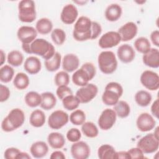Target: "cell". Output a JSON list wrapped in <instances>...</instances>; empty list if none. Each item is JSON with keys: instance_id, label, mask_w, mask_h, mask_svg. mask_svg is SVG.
Instances as JSON below:
<instances>
[{"instance_id": "ab89813d", "label": "cell", "mask_w": 159, "mask_h": 159, "mask_svg": "<svg viewBox=\"0 0 159 159\" xmlns=\"http://www.w3.org/2000/svg\"><path fill=\"white\" fill-rule=\"evenodd\" d=\"M86 120V115L84 112L80 110L77 109L73 111L70 116V122L75 125H82Z\"/></svg>"}, {"instance_id": "603a6c76", "label": "cell", "mask_w": 159, "mask_h": 159, "mask_svg": "<svg viewBox=\"0 0 159 159\" xmlns=\"http://www.w3.org/2000/svg\"><path fill=\"white\" fill-rule=\"evenodd\" d=\"M30 152L34 158H43L47 154L48 152V147L45 142L43 141H37L32 144L30 148Z\"/></svg>"}, {"instance_id": "277c9868", "label": "cell", "mask_w": 159, "mask_h": 159, "mask_svg": "<svg viewBox=\"0 0 159 159\" xmlns=\"http://www.w3.org/2000/svg\"><path fill=\"white\" fill-rule=\"evenodd\" d=\"M96 70L94 65L89 62L84 63L72 75L73 83L79 86H84L96 75Z\"/></svg>"}, {"instance_id": "e0dca14e", "label": "cell", "mask_w": 159, "mask_h": 159, "mask_svg": "<svg viewBox=\"0 0 159 159\" xmlns=\"http://www.w3.org/2000/svg\"><path fill=\"white\" fill-rule=\"evenodd\" d=\"M138 28L133 22H129L120 27L117 32L120 36L121 41L127 42L133 39L137 35Z\"/></svg>"}, {"instance_id": "d4e9b609", "label": "cell", "mask_w": 159, "mask_h": 159, "mask_svg": "<svg viewBox=\"0 0 159 159\" xmlns=\"http://www.w3.org/2000/svg\"><path fill=\"white\" fill-rule=\"evenodd\" d=\"M47 141L50 146L54 149L61 148L65 143L64 136L59 132H52L47 137Z\"/></svg>"}, {"instance_id": "836d02e7", "label": "cell", "mask_w": 159, "mask_h": 159, "mask_svg": "<svg viewBox=\"0 0 159 159\" xmlns=\"http://www.w3.org/2000/svg\"><path fill=\"white\" fill-rule=\"evenodd\" d=\"M25 102L30 107H35L40 105L42 102V96L37 92L30 91L25 96Z\"/></svg>"}, {"instance_id": "ba28073f", "label": "cell", "mask_w": 159, "mask_h": 159, "mask_svg": "<svg viewBox=\"0 0 159 159\" xmlns=\"http://www.w3.org/2000/svg\"><path fill=\"white\" fill-rule=\"evenodd\" d=\"M137 147L139 148L143 153L149 154L155 152L159 147V139L152 134H148L142 137L138 141Z\"/></svg>"}, {"instance_id": "3957f363", "label": "cell", "mask_w": 159, "mask_h": 159, "mask_svg": "<svg viewBox=\"0 0 159 159\" xmlns=\"http://www.w3.org/2000/svg\"><path fill=\"white\" fill-rule=\"evenodd\" d=\"M25 121V114L19 108L12 109L2 120L1 129L6 132H12L22 125Z\"/></svg>"}, {"instance_id": "db71d44e", "label": "cell", "mask_w": 159, "mask_h": 159, "mask_svg": "<svg viewBox=\"0 0 159 159\" xmlns=\"http://www.w3.org/2000/svg\"><path fill=\"white\" fill-rule=\"evenodd\" d=\"M30 158H31L30 156L27 153L20 152L18 154L16 159H30Z\"/></svg>"}, {"instance_id": "30bf717a", "label": "cell", "mask_w": 159, "mask_h": 159, "mask_svg": "<svg viewBox=\"0 0 159 159\" xmlns=\"http://www.w3.org/2000/svg\"><path fill=\"white\" fill-rule=\"evenodd\" d=\"M98 89L96 85L93 83H88L81 86L76 93V96L79 99L80 103L85 104L90 102L98 94Z\"/></svg>"}, {"instance_id": "8992f818", "label": "cell", "mask_w": 159, "mask_h": 159, "mask_svg": "<svg viewBox=\"0 0 159 159\" xmlns=\"http://www.w3.org/2000/svg\"><path fill=\"white\" fill-rule=\"evenodd\" d=\"M98 66L104 74L109 75L114 73L117 67V61L115 54L111 51L101 52L98 58Z\"/></svg>"}, {"instance_id": "9a60e30c", "label": "cell", "mask_w": 159, "mask_h": 159, "mask_svg": "<svg viewBox=\"0 0 159 159\" xmlns=\"http://www.w3.org/2000/svg\"><path fill=\"white\" fill-rule=\"evenodd\" d=\"M17 35L19 40L24 44H30L37 36L36 29L31 26L24 25L19 28Z\"/></svg>"}, {"instance_id": "b9f144b4", "label": "cell", "mask_w": 159, "mask_h": 159, "mask_svg": "<svg viewBox=\"0 0 159 159\" xmlns=\"http://www.w3.org/2000/svg\"><path fill=\"white\" fill-rule=\"evenodd\" d=\"M70 83V76L65 71H60L55 76V83L57 86H67Z\"/></svg>"}, {"instance_id": "ac0fdd59", "label": "cell", "mask_w": 159, "mask_h": 159, "mask_svg": "<svg viewBox=\"0 0 159 159\" xmlns=\"http://www.w3.org/2000/svg\"><path fill=\"white\" fill-rule=\"evenodd\" d=\"M78 15V9L72 4L65 5L61 12L60 19L65 24H72L76 20Z\"/></svg>"}, {"instance_id": "c3c4849f", "label": "cell", "mask_w": 159, "mask_h": 159, "mask_svg": "<svg viewBox=\"0 0 159 159\" xmlns=\"http://www.w3.org/2000/svg\"><path fill=\"white\" fill-rule=\"evenodd\" d=\"M92 27H93V36L91 39L93 40V39H97L99 37V35L101 34L102 27L99 23L94 21H92Z\"/></svg>"}, {"instance_id": "52a82bcc", "label": "cell", "mask_w": 159, "mask_h": 159, "mask_svg": "<svg viewBox=\"0 0 159 159\" xmlns=\"http://www.w3.org/2000/svg\"><path fill=\"white\" fill-rule=\"evenodd\" d=\"M19 20L22 22H32L36 19L35 2L32 0H22L18 4Z\"/></svg>"}, {"instance_id": "7402d4cb", "label": "cell", "mask_w": 159, "mask_h": 159, "mask_svg": "<svg viewBox=\"0 0 159 159\" xmlns=\"http://www.w3.org/2000/svg\"><path fill=\"white\" fill-rule=\"evenodd\" d=\"M24 68L25 70L30 75H35L38 73L41 70V61L36 57H29L25 61Z\"/></svg>"}, {"instance_id": "f35d334b", "label": "cell", "mask_w": 159, "mask_h": 159, "mask_svg": "<svg viewBox=\"0 0 159 159\" xmlns=\"http://www.w3.org/2000/svg\"><path fill=\"white\" fill-rule=\"evenodd\" d=\"M14 75V69L9 65H5L0 68V80L3 83H9Z\"/></svg>"}, {"instance_id": "f907efd6", "label": "cell", "mask_w": 159, "mask_h": 159, "mask_svg": "<svg viewBox=\"0 0 159 159\" xmlns=\"http://www.w3.org/2000/svg\"><path fill=\"white\" fill-rule=\"evenodd\" d=\"M158 105H159L158 99H157L153 102L151 106V112L152 114L157 119L158 118Z\"/></svg>"}, {"instance_id": "d6986e66", "label": "cell", "mask_w": 159, "mask_h": 159, "mask_svg": "<svg viewBox=\"0 0 159 159\" xmlns=\"http://www.w3.org/2000/svg\"><path fill=\"white\" fill-rule=\"evenodd\" d=\"M117 54L120 61L124 63L132 61L135 57V52L132 46L129 44H122L117 49Z\"/></svg>"}, {"instance_id": "44dd1931", "label": "cell", "mask_w": 159, "mask_h": 159, "mask_svg": "<svg viewBox=\"0 0 159 159\" xmlns=\"http://www.w3.org/2000/svg\"><path fill=\"white\" fill-rule=\"evenodd\" d=\"M80 65L78 57L73 53H68L64 56L62 60V67L66 72H73L77 70Z\"/></svg>"}, {"instance_id": "d6a6232c", "label": "cell", "mask_w": 159, "mask_h": 159, "mask_svg": "<svg viewBox=\"0 0 159 159\" xmlns=\"http://www.w3.org/2000/svg\"><path fill=\"white\" fill-rule=\"evenodd\" d=\"M29 78L28 76L24 73H18L13 80V84L14 86L20 90L26 89L29 85Z\"/></svg>"}, {"instance_id": "8d00e7d4", "label": "cell", "mask_w": 159, "mask_h": 159, "mask_svg": "<svg viewBox=\"0 0 159 159\" xmlns=\"http://www.w3.org/2000/svg\"><path fill=\"white\" fill-rule=\"evenodd\" d=\"M63 106L68 111H73L78 108L80 101L76 96L73 94L68 95L62 99Z\"/></svg>"}, {"instance_id": "d590c367", "label": "cell", "mask_w": 159, "mask_h": 159, "mask_svg": "<svg viewBox=\"0 0 159 159\" xmlns=\"http://www.w3.org/2000/svg\"><path fill=\"white\" fill-rule=\"evenodd\" d=\"M7 63L13 66H19L22 65L24 60L22 53L18 50H12L10 52L7 57Z\"/></svg>"}, {"instance_id": "ee69618b", "label": "cell", "mask_w": 159, "mask_h": 159, "mask_svg": "<svg viewBox=\"0 0 159 159\" xmlns=\"http://www.w3.org/2000/svg\"><path fill=\"white\" fill-rule=\"evenodd\" d=\"M56 94H57L58 98L62 100L66 96H67L68 95L73 94V92L69 87H68L67 86L63 85V86H60L58 87L57 91H56Z\"/></svg>"}, {"instance_id": "60d3db41", "label": "cell", "mask_w": 159, "mask_h": 159, "mask_svg": "<svg viewBox=\"0 0 159 159\" xmlns=\"http://www.w3.org/2000/svg\"><path fill=\"white\" fill-rule=\"evenodd\" d=\"M51 38L52 41L58 45H62L66 39V34L65 31L61 29H55L51 33Z\"/></svg>"}, {"instance_id": "8fae6325", "label": "cell", "mask_w": 159, "mask_h": 159, "mask_svg": "<svg viewBox=\"0 0 159 159\" xmlns=\"http://www.w3.org/2000/svg\"><path fill=\"white\" fill-rule=\"evenodd\" d=\"M140 80L142 84L150 91L157 90L159 88L158 75L153 71H144L142 73Z\"/></svg>"}, {"instance_id": "484cf974", "label": "cell", "mask_w": 159, "mask_h": 159, "mask_svg": "<svg viewBox=\"0 0 159 159\" xmlns=\"http://www.w3.org/2000/svg\"><path fill=\"white\" fill-rule=\"evenodd\" d=\"M42 102L40 107L48 111L55 107L57 103V99L55 95L50 92H45L41 94Z\"/></svg>"}, {"instance_id": "7dc6e473", "label": "cell", "mask_w": 159, "mask_h": 159, "mask_svg": "<svg viewBox=\"0 0 159 159\" xmlns=\"http://www.w3.org/2000/svg\"><path fill=\"white\" fill-rule=\"evenodd\" d=\"M130 158H144L143 152L137 147L132 148L127 151Z\"/></svg>"}, {"instance_id": "e575fe53", "label": "cell", "mask_w": 159, "mask_h": 159, "mask_svg": "<svg viewBox=\"0 0 159 159\" xmlns=\"http://www.w3.org/2000/svg\"><path fill=\"white\" fill-rule=\"evenodd\" d=\"M81 131L85 136L89 138H94L99 133L98 127L92 122H84L81 125Z\"/></svg>"}, {"instance_id": "7a4b0ae2", "label": "cell", "mask_w": 159, "mask_h": 159, "mask_svg": "<svg viewBox=\"0 0 159 159\" xmlns=\"http://www.w3.org/2000/svg\"><path fill=\"white\" fill-rule=\"evenodd\" d=\"M73 38L77 41H85L92 39V21L86 16L80 17L76 22L73 31Z\"/></svg>"}, {"instance_id": "5b68a950", "label": "cell", "mask_w": 159, "mask_h": 159, "mask_svg": "<svg viewBox=\"0 0 159 159\" xmlns=\"http://www.w3.org/2000/svg\"><path fill=\"white\" fill-rule=\"evenodd\" d=\"M123 94L122 86L117 82H110L105 87L102 96L103 103L107 106H114Z\"/></svg>"}, {"instance_id": "11a10c76", "label": "cell", "mask_w": 159, "mask_h": 159, "mask_svg": "<svg viewBox=\"0 0 159 159\" xmlns=\"http://www.w3.org/2000/svg\"><path fill=\"white\" fill-rule=\"evenodd\" d=\"M0 58H1V62H0V65H2L3 63H4L6 60V55L5 53H4L2 50H1V55H0Z\"/></svg>"}, {"instance_id": "9f6ffc18", "label": "cell", "mask_w": 159, "mask_h": 159, "mask_svg": "<svg viewBox=\"0 0 159 159\" xmlns=\"http://www.w3.org/2000/svg\"><path fill=\"white\" fill-rule=\"evenodd\" d=\"M153 134L155 135V137H156L158 139V127H157L155 129V130Z\"/></svg>"}, {"instance_id": "4316f807", "label": "cell", "mask_w": 159, "mask_h": 159, "mask_svg": "<svg viewBox=\"0 0 159 159\" xmlns=\"http://www.w3.org/2000/svg\"><path fill=\"white\" fill-rule=\"evenodd\" d=\"M29 122L31 125L35 127L43 126L45 122V115L44 112L40 109L34 111L30 116Z\"/></svg>"}, {"instance_id": "6da1fadb", "label": "cell", "mask_w": 159, "mask_h": 159, "mask_svg": "<svg viewBox=\"0 0 159 159\" xmlns=\"http://www.w3.org/2000/svg\"><path fill=\"white\" fill-rule=\"evenodd\" d=\"M22 48L25 53L39 55L45 60L52 58L55 53L53 45L43 39H36L30 44L22 43Z\"/></svg>"}, {"instance_id": "ffe728a7", "label": "cell", "mask_w": 159, "mask_h": 159, "mask_svg": "<svg viewBox=\"0 0 159 159\" xmlns=\"http://www.w3.org/2000/svg\"><path fill=\"white\" fill-rule=\"evenodd\" d=\"M143 63L147 66L153 68L159 67V51L157 48H151L142 57Z\"/></svg>"}, {"instance_id": "7c38bea8", "label": "cell", "mask_w": 159, "mask_h": 159, "mask_svg": "<svg viewBox=\"0 0 159 159\" xmlns=\"http://www.w3.org/2000/svg\"><path fill=\"white\" fill-rule=\"evenodd\" d=\"M117 115L112 109H106L101 114L98 123L101 129L107 130L112 127L116 121Z\"/></svg>"}, {"instance_id": "f546056e", "label": "cell", "mask_w": 159, "mask_h": 159, "mask_svg": "<svg viewBox=\"0 0 159 159\" xmlns=\"http://www.w3.org/2000/svg\"><path fill=\"white\" fill-rule=\"evenodd\" d=\"M113 110L120 118H125L130 114V107L129 104L124 101H119L114 106Z\"/></svg>"}, {"instance_id": "83f0119b", "label": "cell", "mask_w": 159, "mask_h": 159, "mask_svg": "<svg viewBox=\"0 0 159 159\" xmlns=\"http://www.w3.org/2000/svg\"><path fill=\"white\" fill-rule=\"evenodd\" d=\"M35 28L37 32L39 34L46 35L49 34L52 30L53 24L50 19L43 17L37 20L36 22Z\"/></svg>"}, {"instance_id": "5bb4252c", "label": "cell", "mask_w": 159, "mask_h": 159, "mask_svg": "<svg viewBox=\"0 0 159 159\" xmlns=\"http://www.w3.org/2000/svg\"><path fill=\"white\" fill-rule=\"evenodd\" d=\"M71 154L75 159H86L91 153L89 145L83 141L74 142L70 148Z\"/></svg>"}, {"instance_id": "816d5d0a", "label": "cell", "mask_w": 159, "mask_h": 159, "mask_svg": "<svg viewBox=\"0 0 159 159\" xmlns=\"http://www.w3.org/2000/svg\"><path fill=\"white\" fill-rule=\"evenodd\" d=\"M129 159L130 158L127 151H120L116 152L115 155V159Z\"/></svg>"}, {"instance_id": "6f0895ef", "label": "cell", "mask_w": 159, "mask_h": 159, "mask_svg": "<svg viewBox=\"0 0 159 159\" xmlns=\"http://www.w3.org/2000/svg\"><path fill=\"white\" fill-rule=\"evenodd\" d=\"M138 2V3H139V4L141 3V2ZM145 2V1H143V2Z\"/></svg>"}, {"instance_id": "9c48e42d", "label": "cell", "mask_w": 159, "mask_h": 159, "mask_svg": "<svg viewBox=\"0 0 159 159\" xmlns=\"http://www.w3.org/2000/svg\"><path fill=\"white\" fill-rule=\"evenodd\" d=\"M69 120V116L66 112L62 110H57L53 112L48 119V126L58 130L65 125Z\"/></svg>"}, {"instance_id": "bcb514c9", "label": "cell", "mask_w": 159, "mask_h": 159, "mask_svg": "<svg viewBox=\"0 0 159 159\" xmlns=\"http://www.w3.org/2000/svg\"><path fill=\"white\" fill-rule=\"evenodd\" d=\"M10 96V91L9 89L1 84H0V102H3L4 101H6Z\"/></svg>"}, {"instance_id": "4dcf8cb0", "label": "cell", "mask_w": 159, "mask_h": 159, "mask_svg": "<svg viewBox=\"0 0 159 159\" xmlns=\"http://www.w3.org/2000/svg\"><path fill=\"white\" fill-rule=\"evenodd\" d=\"M152 98L151 94L147 91L140 90L136 93L135 94V101L136 103L141 107H146L148 106Z\"/></svg>"}, {"instance_id": "2e32d148", "label": "cell", "mask_w": 159, "mask_h": 159, "mask_svg": "<svg viewBox=\"0 0 159 159\" xmlns=\"http://www.w3.org/2000/svg\"><path fill=\"white\" fill-rule=\"evenodd\" d=\"M136 124L138 129L141 132H148L155 127L156 122L150 114L143 112L137 117Z\"/></svg>"}, {"instance_id": "74e56055", "label": "cell", "mask_w": 159, "mask_h": 159, "mask_svg": "<svg viewBox=\"0 0 159 159\" xmlns=\"http://www.w3.org/2000/svg\"><path fill=\"white\" fill-rule=\"evenodd\" d=\"M135 48L140 53L143 54L147 53L151 48V45L148 39L144 37H140L137 39L134 42Z\"/></svg>"}, {"instance_id": "f6af8a7d", "label": "cell", "mask_w": 159, "mask_h": 159, "mask_svg": "<svg viewBox=\"0 0 159 159\" xmlns=\"http://www.w3.org/2000/svg\"><path fill=\"white\" fill-rule=\"evenodd\" d=\"M20 152V151L18 148L10 147L5 150L4 157L6 159H16L18 154Z\"/></svg>"}, {"instance_id": "681fc988", "label": "cell", "mask_w": 159, "mask_h": 159, "mask_svg": "<svg viewBox=\"0 0 159 159\" xmlns=\"http://www.w3.org/2000/svg\"><path fill=\"white\" fill-rule=\"evenodd\" d=\"M150 39L155 46L159 47V31L158 30H154L151 33Z\"/></svg>"}, {"instance_id": "cb8c5ba5", "label": "cell", "mask_w": 159, "mask_h": 159, "mask_svg": "<svg viewBox=\"0 0 159 159\" xmlns=\"http://www.w3.org/2000/svg\"><path fill=\"white\" fill-rule=\"evenodd\" d=\"M122 7L117 4H111L108 6L105 11V17L110 22L117 20L122 14Z\"/></svg>"}, {"instance_id": "f5cc1de1", "label": "cell", "mask_w": 159, "mask_h": 159, "mask_svg": "<svg viewBox=\"0 0 159 159\" xmlns=\"http://www.w3.org/2000/svg\"><path fill=\"white\" fill-rule=\"evenodd\" d=\"M50 158L51 159H65V155L61 151H55L51 154Z\"/></svg>"}, {"instance_id": "1f68e13d", "label": "cell", "mask_w": 159, "mask_h": 159, "mask_svg": "<svg viewBox=\"0 0 159 159\" xmlns=\"http://www.w3.org/2000/svg\"><path fill=\"white\" fill-rule=\"evenodd\" d=\"M61 61V56L58 52H55L53 57L45 61V66L47 71L53 72L58 70L60 67Z\"/></svg>"}, {"instance_id": "f1b7e54d", "label": "cell", "mask_w": 159, "mask_h": 159, "mask_svg": "<svg viewBox=\"0 0 159 159\" xmlns=\"http://www.w3.org/2000/svg\"><path fill=\"white\" fill-rule=\"evenodd\" d=\"M116 152L112 145L104 144L99 147L98 156L100 159H115Z\"/></svg>"}, {"instance_id": "7bdbcfd3", "label": "cell", "mask_w": 159, "mask_h": 159, "mask_svg": "<svg viewBox=\"0 0 159 159\" xmlns=\"http://www.w3.org/2000/svg\"><path fill=\"white\" fill-rule=\"evenodd\" d=\"M81 137V132L78 129L76 128H71L66 133V139L71 142H76L79 141Z\"/></svg>"}, {"instance_id": "4fadbf2b", "label": "cell", "mask_w": 159, "mask_h": 159, "mask_svg": "<svg viewBox=\"0 0 159 159\" xmlns=\"http://www.w3.org/2000/svg\"><path fill=\"white\" fill-rule=\"evenodd\" d=\"M121 42V38L117 32L109 31L102 35L98 44L101 48H109L117 46Z\"/></svg>"}]
</instances>
